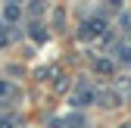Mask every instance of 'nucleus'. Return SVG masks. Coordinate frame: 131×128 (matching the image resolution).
Wrapping results in <instances>:
<instances>
[{
  "instance_id": "1",
  "label": "nucleus",
  "mask_w": 131,
  "mask_h": 128,
  "mask_svg": "<svg viewBox=\"0 0 131 128\" xmlns=\"http://www.w3.org/2000/svg\"><path fill=\"white\" fill-rule=\"evenodd\" d=\"M97 97H100V94H97L91 84H78V91L72 94V103L75 106H91V103H97Z\"/></svg>"
},
{
  "instance_id": "2",
  "label": "nucleus",
  "mask_w": 131,
  "mask_h": 128,
  "mask_svg": "<svg viewBox=\"0 0 131 128\" xmlns=\"http://www.w3.org/2000/svg\"><path fill=\"white\" fill-rule=\"evenodd\" d=\"M103 31H106V22H103V19H88L84 25H81V35H78V38H81V41H91V38H100Z\"/></svg>"
},
{
  "instance_id": "3",
  "label": "nucleus",
  "mask_w": 131,
  "mask_h": 128,
  "mask_svg": "<svg viewBox=\"0 0 131 128\" xmlns=\"http://www.w3.org/2000/svg\"><path fill=\"white\" fill-rule=\"evenodd\" d=\"M116 59L119 62H131V44H119L116 47Z\"/></svg>"
},
{
  "instance_id": "4",
  "label": "nucleus",
  "mask_w": 131,
  "mask_h": 128,
  "mask_svg": "<svg viewBox=\"0 0 131 128\" xmlns=\"http://www.w3.org/2000/svg\"><path fill=\"white\" fill-rule=\"evenodd\" d=\"M97 100H100L103 106H119V94H116V91H106V94H100Z\"/></svg>"
},
{
  "instance_id": "5",
  "label": "nucleus",
  "mask_w": 131,
  "mask_h": 128,
  "mask_svg": "<svg viewBox=\"0 0 131 128\" xmlns=\"http://www.w3.org/2000/svg\"><path fill=\"white\" fill-rule=\"evenodd\" d=\"M19 16H22V9H19V3H9V6L3 9V19H6V22H16V19H19Z\"/></svg>"
},
{
  "instance_id": "6",
  "label": "nucleus",
  "mask_w": 131,
  "mask_h": 128,
  "mask_svg": "<svg viewBox=\"0 0 131 128\" xmlns=\"http://www.w3.org/2000/svg\"><path fill=\"white\" fill-rule=\"evenodd\" d=\"M66 125H69V128H84L88 122H84V116H69V119H66Z\"/></svg>"
},
{
  "instance_id": "7",
  "label": "nucleus",
  "mask_w": 131,
  "mask_h": 128,
  "mask_svg": "<svg viewBox=\"0 0 131 128\" xmlns=\"http://www.w3.org/2000/svg\"><path fill=\"white\" fill-rule=\"evenodd\" d=\"M97 72H106V75H109V72H112V62H109V59H97Z\"/></svg>"
},
{
  "instance_id": "8",
  "label": "nucleus",
  "mask_w": 131,
  "mask_h": 128,
  "mask_svg": "<svg viewBox=\"0 0 131 128\" xmlns=\"http://www.w3.org/2000/svg\"><path fill=\"white\" fill-rule=\"evenodd\" d=\"M13 94V84H6V81H0V97H9Z\"/></svg>"
},
{
  "instance_id": "9",
  "label": "nucleus",
  "mask_w": 131,
  "mask_h": 128,
  "mask_svg": "<svg viewBox=\"0 0 131 128\" xmlns=\"http://www.w3.org/2000/svg\"><path fill=\"white\" fill-rule=\"evenodd\" d=\"M0 128H13V119L6 116V119H0Z\"/></svg>"
},
{
  "instance_id": "10",
  "label": "nucleus",
  "mask_w": 131,
  "mask_h": 128,
  "mask_svg": "<svg viewBox=\"0 0 131 128\" xmlns=\"http://www.w3.org/2000/svg\"><path fill=\"white\" fill-rule=\"evenodd\" d=\"M122 128H131V125H122Z\"/></svg>"
}]
</instances>
